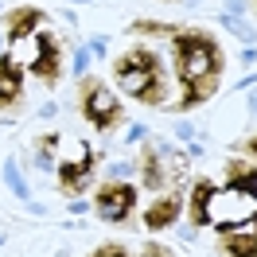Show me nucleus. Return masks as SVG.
<instances>
[{"instance_id": "obj_1", "label": "nucleus", "mask_w": 257, "mask_h": 257, "mask_svg": "<svg viewBox=\"0 0 257 257\" xmlns=\"http://www.w3.org/2000/svg\"><path fill=\"white\" fill-rule=\"evenodd\" d=\"M176 63H179V82H183V101L179 109H195L207 97H214L218 78H222V51L199 28H179L176 35Z\"/></svg>"}, {"instance_id": "obj_2", "label": "nucleus", "mask_w": 257, "mask_h": 257, "mask_svg": "<svg viewBox=\"0 0 257 257\" xmlns=\"http://www.w3.org/2000/svg\"><path fill=\"white\" fill-rule=\"evenodd\" d=\"M113 74H117V82H121V90H125L128 97H141L145 105H160L164 101L168 82H164L160 59H156L152 51H145V47L125 51V55L113 63Z\"/></svg>"}, {"instance_id": "obj_3", "label": "nucleus", "mask_w": 257, "mask_h": 257, "mask_svg": "<svg viewBox=\"0 0 257 257\" xmlns=\"http://www.w3.org/2000/svg\"><path fill=\"white\" fill-rule=\"evenodd\" d=\"M82 113H86V121L97 128H109L121 121V97L113 94L105 82H94L86 78L82 82Z\"/></svg>"}, {"instance_id": "obj_4", "label": "nucleus", "mask_w": 257, "mask_h": 257, "mask_svg": "<svg viewBox=\"0 0 257 257\" xmlns=\"http://www.w3.org/2000/svg\"><path fill=\"white\" fill-rule=\"evenodd\" d=\"M137 203V187L133 183H105V187H97V218H105V222H121L128 218V210Z\"/></svg>"}, {"instance_id": "obj_5", "label": "nucleus", "mask_w": 257, "mask_h": 257, "mask_svg": "<svg viewBox=\"0 0 257 257\" xmlns=\"http://www.w3.org/2000/svg\"><path fill=\"white\" fill-rule=\"evenodd\" d=\"M218 253L226 257H257V214L226 226L218 234Z\"/></svg>"}, {"instance_id": "obj_6", "label": "nucleus", "mask_w": 257, "mask_h": 257, "mask_svg": "<svg viewBox=\"0 0 257 257\" xmlns=\"http://www.w3.org/2000/svg\"><path fill=\"white\" fill-rule=\"evenodd\" d=\"M90 176H94V152L90 145H78V160H63L59 168V183H63V195H82L90 187Z\"/></svg>"}, {"instance_id": "obj_7", "label": "nucleus", "mask_w": 257, "mask_h": 257, "mask_svg": "<svg viewBox=\"0 0 257 257\" xmlns=\"http://www.w3.org/2000/svg\"><path fill=\"white\" fill-rule=\"evenodd\" d=\"M35 70V78H43L47 86H55L59 82V39L51 32H43V35H35V55H32V63H28Z\"/></svg>"}, {"instance_id": "obj_8", "label": "nucleus", "mask_w": 257, "mask_h": 257, "mask_svg": "<svg viewBox=\"0 0 257 257\" xmlns=\"http://www.w3.org/2000/svg\"><path fill=\"white\" fill-rule=\"evenodd\" d=\"M43 24V12L39 8H12L8 16H4V28H8V43L16 47V43H24L28 35H35V28Z\"/></svg>"}, {"instance_id": "obj_9", "label": "nucleus", "mask_w": 257, "mask_h": 257, "mask_svg": "<svg viewBox=\"0 0 257 257\" xmlns=\"http://www.w3.org/2000/svg\"><path fill=\"white\" fill-rule=\"evenodd\" d=\"M20 97H24V74H20V66L4 55V59H0V109H16Z\"/></svg>"}, {"instance_id": "obj_10", "label": "nucleus", "mask_w": 257, "mask_h": 257, "mask_svg": "<svg viewBox=\"0 0 257 257\" xmlns=\"http://www.w3.org/2000/svg\"><path fill=\"white\" fill-rule=\"evenodd\" d=\"M179 210H183V199H179L176 191H168L164 199H156V203L148 207L145 226H148V230H168V226L179 218Z\"/></svg>"}, {"instance_id": "obj_11", "label": "nucleus", "mask_w": 257, "mask_h": 257, "mask_svg": "<svg viewBox=\"0 0 257 257\" xmlns=\"http://www.w3.org/2000/svg\"><path fill=\"white\" fill-rule=\"evenodd\" d=\"M226 191H241L245 199L257 203V168L245 160H230V168H226Z\"/></svg>"}, {"instance_id": "obj_12", "label": "nucleus", "mask_w": 257, "mask_h": 257, "mask_svg": "<svg viewBox=\"0 0 257 257\" xmlns=\"http://www.w3.org/2000/svg\"><path fill=\"white\" fill-rule=\"evenodd\" d=\"M210 195H214V183L210 179H195V187H191V222L195 226H207Z\"/></svg>"}, {"instance_id": "obj_13", "label": "nucleus", "mask_w": 257, "mask_h": 257, "mask_svg": "<svg viewBox=\"0 0 257 257\" xmlns=\"http://www.w3.org/2000/svg\"><path fill=\"white\" fill-rule=\"evenodd\" d=\"M141 176H145V187H152V191L164 187V160H160L156 148H145V152H141Z\"/></svg>"}, {"instance_id": "obj_14", "label": "nucleus", "mask_w": 257, "mask_h": 257, "mask_svg": "<svg viewBox=\"0 0 257 257\" xmlns=\"http://www.w3.org/2000/svg\"><path fill=\"white\" fill-rule=\"evenodd\" d=\"M133 32H141V35H179V28L176 24H156V20H137Z\"/></svg>"}, {"instance_id": "obj_15", "label": "nucleus", "mask_w": 257, "mask_h": 257, "mask_svg": "<svg viewBox=\"0 0 257 257\" xmlns=\"http://www.w3.org/2000/svg\"><path fill=\"white\" fill-rule=\"evenodd\" d=\"M90 257H128V249H125V245H117V241H105V245H97Z\"/></svg>"}, {"instance_id": "obj_16", "label": "nucleus", "mask_w": 257, "mask_h": 257, "mask_svg": "<svg viewBox=\"0 0 257 257\" xmlns=\"http://www.w3.org/2000/svg\"><path fill=\"white\" fill-rule=\"evenodd\" d=\"M4 172H8V183H12V191H16L20 199H24V195H28V187H24V179H20V172H16V164L8 160V164H4Z\"/></svg>"}, {"instance_id": "obj_17", "label": "nucleus", "mask_w": 257, "mask_h": 257, "mask_svg": "<svg viewBox=\"0 0 257 257\" xmlns=\"http://www.w3.org/2000/svg\"><path fill=\"white\" fill-rule=\"evenodd\" d=\"M141 257H172V249H168V245H156V241H148Z\"/></svg>"}, {"instance_id": "obj_18", "label": "nucleus", "mask_w": 257, "mask_h": 257, "mask_svg": "<svg viewBox=\"0 0 257 257\" xmlns=\"http://www.w3.org/2000/svg\"><path fill=\"white\" fill-rule=\"evenodd\" d=\"M245 152H249V156H257V137H249V141H245Z\"/></svg>"}]
</instances>
